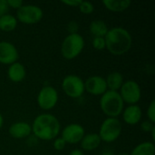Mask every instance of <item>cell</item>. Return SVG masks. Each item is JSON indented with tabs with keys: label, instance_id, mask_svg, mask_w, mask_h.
Masks as SVG:
<instances>
[{
	"label": "cell",
	"instance_id": "cell-22",
	"mask_svg": "<svg viewBox=\"0 0 155 155\" xmlns=\"http://www.w3.org/2000/svg\"><path fill=\"white\" fill-rule=\"evenodd\" d=\"M78 8L80 10V12L84 14V15H90L94 10V5L91 2H88V1H82L80 5L78 6Z\"/></svg>",
	"mask_w": 155,
	"mask_h": 155
},
{
	"label": "cell",
	"instance_id": "cell-6",
	"mask_svg": "<svg viewBox=\"0 0 155 155\" xmlns=\"http://www.w3.org/2000/svg\"><path fill=\"white\" fill-rule=\"evenodd\" d=\"M43 10L35 5H23L16 11L17 21L25 25H35L43 18Z\"/></svg>",
	"mask_w": 155,
	"mask_h": 155
},
{
	"label": "cell",
	"instance_id": "cell-23",
	"mask_svg": "<svg viewBox=\"0 0 155 155\" xmlns=\"http://www.w3.org/2000/svg\"><path fill=\"white\" fill-rule=\"evenodd\" d=\"M93 47L95 50H104L105 48V40L104 37H94L92 42Z\"/></svg>",
	"mask_w": 155,
	"mask_h": 155
},
{
	"label": "cell",
	"instance_id": "cell-14",
	"mask_svg": "<svg viewBox=\"0 0 155 155\" xmlns=\"http://www.w3.org/2000/svg\"><path fill=\"white\" fill-rule=\"evenodd\" d=\"M8 133L15 139H25L31 135L32 127L26 122H16L9 127Z\"/></svg>",
	"mask_w": 155,
	"mask_h": 155
},
{
	"label": "cell",
	"instance_id": "cell-34",
	"mask_svg": "<svg viewBox=\"0 0 155 155\" xmlns=\"http://www.w3.org/2000/svg\"><path fill=\"white\" fill-rule=\"evenodd\" d=\"M151 133H152V139H153V141H155V127Z\"/></svg>",
	"mask_w": 155,
	"mask_h": 155
},
{
	"label": "cell",
	"instance_id": "cell-1",
	"mask_svg": "<svg viewBox=\"0 0 155 155\" xmlns=\"http://www.w3.org/2000/svg\"><path fill=\"white\" fill-rule=\"evenodd\" d=\"M105 48L114 55H122L127 53L133 45V37L128 30L116 26L108 30L104 36Z\"/></svg>",
	"mask_w": 155,
	"mask_h": 155
},
{
	"label": "cell",
	"instance_id": "cell-8",
	"mask_svg": "<svg viewBox=\"0 0 155 155\" xmlns=\"http://www.w3.org/2000/svg\"><path fill=\"white\" fill-rule=\"evenodd\" d=\"M119 91H120L119 94L124 103H126L130 105L137 104V103L141 100L142 97L141 87L138 84V83L134 80L125 81Z\"/></svg>",
	"mask_w": 155,
	"mask_h": 155
},
{
	"label": "cell",
	"instance_id": "cell-29",
	"mask_svg": "<svg viewBox=\"0 0 155 155\" xmlns=\"http://www.w3.org/2000/svg\"><path fill=\"white\" fill-rule=\"evenodd\" d=\"M6 1H7L9 8L11 7V8L16 9V10H18L24 5L22 0H6Z\"/></svg>",
	"mask_w": 155,
	"mask_h": 155
},
{
	"label": "cell",
	"instance_id": "cell-5",
	"mask_svg": "<svg viewBox=\"0 0 155 155\" xmlns=\"http://www.w3.org/2000/svg\"><path fill=\"white\" fill-rule=\"evenodd\" d=\"M123 126L118 118L107 117L101 124L98 135L102 142L114 143L115 142L122 134Z\"/></svg>",
	"mask_w": 155,
	"mask_h": 155
},
{
	"label": "cell",
	"instance_id": "cell-32",
	"mask_svg": "<svg viewBox=\"0 0 155 155\" xmlns=\"http://www.w3.org/2000/svg\"><path fill=\"white\" fill-rule=\"evenodd\" d=\"M101 155H114V153L111 150H105L101 153Z\"/></svg>",
	"mask_w": 155,
	"mask_h": 155
},
{
	"label": "cell",
	"instance_id": "cell-2",
	"mask_svg": "<svg viewBox=\"0 0 155 155\" xmlns=\"http://www.w3.org/2000/svg\"><path fill=\"white\" fill-rule=\"evenodd\" d=\"M31 127L34 136L42 141L55 139L61 128L58 119L50 114H42L36 116Z\"/></svg>",
	"mask_w": 155,
	"mask_h": 155
},
{
	"label": "cell",
	"instance_id": "cell-18",
	"mask_svg": "<svg viewBox=\"0 0 155 155\" xmlns=\"http://www.w3.org/2000/svg\"><path fill=\"white\" fill-rule=\"evenodd\" d=\"M89 30L94 37H104L109 28L104 21L97 19L91 22L89 25Z\"/></svg>",
	"mask_w": 155,
	"mask_h": 155
},
{
	"label": "cell",
	"instance_id": "cell-33",
	"mask_svg": "<svg viewBox=\"0 0 155 155\" xmlns=\"http://www.w3.org/2000/svg\"><path fill=\"white\" fill-rule=\"evenodd\" d=\"M3 124H4V118H3V116H2V114H0V129L2 128V126H3Z\"/></svg>",
	"mask_w": 155,
	"mask_h": 155
},
{
	"label": "cell",
	"instance_id": "cell-17",
	"mask_svg": "<svg viewBox=\"0 0 155 155\" xmlns=\"http://www.w3.org/2000/svg\"><path fill=\"white\" fill-rule=\"evenodd\" d=\"M107 89L110 91L118 92L122 87L123 84L124 83V76L120 72H113L108 74L107 78L105 79Z\"/></svg>",
	"mask_w": 155,
	"mask_h": 155
},
{
	"label": "cell",
	"instance_id": "cell-9",
	"mask_svg": "<svg viewBox=\"0 0 155 155\" xmlns=\"http://www.w3.org/2000/svg\"><path fill=\"white\" fill-rule=\"evenodd\" d=\"M58 102V93L55 88L51 85L44 86L38 93L37 104L45 111L52 110Z\"/></svg>",
	"mask_w": 155,
	"mask_h": 155
},
{
	"label": "cell",
	"instance_id": "cell-30",
	"mask_svg": "<svg viewBox=\"0 0 155 155\" xmlns=\"http://www.w3.org/2000/svg\"><path fill=\"white\" fill-rule=\"evenodd\" d=\"M81 0H63L62 3L68 5V6H71V7H78L81 4Z\"/></svg>",
	"mask_w": 155,
	"mask_h": 155
},
{
	"label": "cell",
	"instance_id": "cell-24",
	"mask_svg": "<svg viewBox=\"0 0 155 155\" xmlns=\"http://www.w3.org/2000/svg\"><path fill=\"white\" fill-rule=\"evenodd\" d=\"M147 117H148V120L150 122H152L153 124L155 123V101L153 100L151 102V104H149L148 106V109H147Z\"/></svg>",
	"mask_w": 155,
	"mask_h": 155
},
{
	"label": "cell",
	"instance_id": "cell-28",
	"mask_svg": "<svg viewBox=\"0 0 155 155\" xmlns=\"http://www.w3.org/2000/svg\"><path fill=\"white\" fill-rule=\"evenodd\" d=\"M9 6L6 0H0V17L8 14Z\"/></svg>",
	"mask_w": 155,
	"mask_h": 155
},
{
	"label": "cell",
	"instance_id": "cell-11",
	"mask_svg": "<svg viewBox=\"0 0 155 155\" xmlns=\"http://www.w3.org/2000/svg\"><path fill=\"white\" fill-rule=\"evenodd\" d=\"M19 54L15 45L7 41L0 42V64H12L17 62Z\"/></svg>",
	"mask_w": 155,
	"mask_h": 155
},
{
	"label": "cell",
	"instance_id": "cell-20",
	"mask_svg": "<svg viewBox=\"0 0 155 155\" xmlns=\"http://www.w3.org/2000/svg\"><path fill=\"white\" fill-rule=\"evenodd\" d=\"M130 155H155V145L153 142H143L136 145Z\"/></svg>",
	"mask_w": 155,
	"mask_h": 155
},
{
	"label": "cell",
	"instance_id": "cell-27",
	"mask_svg": "<svg viewBox=\"0 0 155 155\" xmlns=\"http://www.w3.org/2000/svg\"><path fill=\"white\" fill-rule=\"evenodd\" d=\"M79 29V25L76 21H71L67 25V30L69 31V35L71 34H77Z\"/></svg>",
	"mask_w": 155,
	"mask_h": 155
},
{
	"label": "cell",
	"instance_id": "cell-3",
	"mask_svg": "<svg viewBox=\"0 0 155 155\" xmlns=\"http://www.w3.org/2000/svg\"><path fill=\"white\" fill-rule=\"evenodd\" d=\"M102 112L111 118H117L124 109V103L119 92L107 90L100 98Z\"/></svg>",
	"mask_w": 155,
	"mask_h": 155
},
{
	"label": "cell",
	"instance_id": "cell-13",
	"mask_svg": "<svg viewBox=\"0 0 155 155\" xmlns=\"http://www.w3.org/2000/svg\"><path fill=\"white\" fill-rule=\"evenodd\" d=\"M143 116L142 109L137 104L129 105L123 111V119L124 122L128 125H136L138 124Z\"/></svg>",
	"mask_w": 155,
	"mask_h": 155
},
{
	"label": "cell",
	"instance_id": "cell-25",
	"mask_svg": "<svg viewBox=\"0 0 155 155\" xmlns=\"http://www.w3.org/2000/svg\"><path fill=\"white\" fill-rule=\"evenodd\" d=\"M66 145V143L65 141L62 138V137H58V138H55L54 141V148L56 150V151H62L64 149Z\"/></svg>",
	"mask_w": 155,
	"mask_h": 155
},
{
	"label": "cell",
	"instance_id": "cell-31",
	"mask_svg": "<svg viewBox=\"0 0 155 155\" xmlns=\"http://www.w3.org/2000/svg\"><path fill=\"white\" fill-rule=\"evenodd\" d=\"M68 155H84V153L83 151L80 150V149H74V150L71 151L70 153Z\"/></svg>",
	"mask_w": 155,
	"mask_h": 155
},
{
	"label": "cell",
	"instance_id": "cell-4",
	"mask_svg": "<svg viewBox=\"0 0 155 155\" xmlns=\"http://www.w3.org/2000/svg\"><path fill=\"white\" fill-rule=\"evenodd\" d=\"M84 47V39L80 34L68 35L61 45V53L66 60L76 58Z\"/></svg>",
	"mask_w": 155,
	"mask_h": 155
},
{
	"label": "cell",
	"instance_id": "cell-16",
	"mask_svg": "<svg viewBox=\"0 0 155 155\" xmlns=\"http://www.w3.org/2000/svg\"><path fill=\"white\" fill-rule=\"evenodd\" d=\"M101 143H102V141H101V138L98 135V134H85L84 136V138L82 139V141L80 142L81 148L84 151H88V152L97 149L100 146Z\"/></svg>",
	"mask_w": 155,
	"mask_h": 155
},
{
	"label": "cell",
	"instance_id": "cell-7",
	"mask_svg": "<svg viewBox=\"0 0 155 155\" xmlns=\"http://www.w3.org/2000/svg\"><path fill=\"white\" fill-rule=\"evenodd\" d=\"M64 94L71 98H80L84 94V82L81 77L74 74L66 75L62 82Z\"/></svg>",
	"mask_w": 155,
	"mask_h": 155
},
{
	"label": "cell",
	"instance_id": "cell-15",
	"mask_svg": "<svg viewBox=\"0 0 155 155\" xmlns=\"http://www.w3.org/2000/svg\"><path fill=\"white\" fill-rule=\"evenodd\" d=\"M25 75H26L25 68L19 62H15L10 64L7 69V77L10 81L14 83L22 82L25 78Z\"/></svg>",
	"mask_w": 155,
	"mask_h": 155
},
{
	"label": "cell",
	"instance_id": "cell-21",
	"mask_svg": "<svg viewBox=\"0 0 155 155\" xmlns=\"http://www.w3.org/2000/svg\"><path fill=\"white\" fill-rule=\"evenodd\" d=\"M17 26V19L10 14H6L0 17V30L4 32L14 31Z\"/></svg>",
	"mask_w": 155,
	"mask_h": 155
},
{
	"label": "cell",
	"instance_id": "cell-35",
	"mask_svg": "<svg viewBox=\"0 0 155 155\" xmlns=\"http://www.w3.org/2000/svg\"><path fill=\"white\" fill-rule=\"evenodd\" d=\"M119 155H130V153H120Z\"/></svg>",
	"mask_w": 155,
	"mask_h": 155
},
{
	"label": "cell",
	"instance_id": "cell-12",
	"mask_svg": "<svg viewBox=\"0 0 155 155\" xmlns=\"http://www.w3.org/2000/svg\"><path fill=\"white\" fill-rule=\"evenodd\" d=\"M84 89L92 95H103L108 89L105 79L99 75H94L84 82Z\"/></svg>",
	"mask_w": 155,
	"mask_h": 155
},
{
	"label": "cell",
	"instance_id": "cell-19",
	"mask_svg": "<svg viewBox=\"0 0 155 155\" xmlns=\"http://www.w3.org/2000/svg\"><path fill=\"white\" fill-rule=\"evenodd\" d=\"M104 5L112 12H123L130 7V0H104Z\"/></svg>",
	"mask_w": 155,
	"mask_h": 155
},
{
	"label": "cell",
	"instance_id": "cell-26",
	"mask_svg": "<svg viewBox=\"0 0 155 155\" xmlns=\"http://www.w3.org/2000/svg\"><path fill=\"white\" fill-rule=\"evenodd\" d=\"M154 124H153L152 122H150L149 120L148 121H144V122H143L142 123V124H141V128H142V130L143 131V132H145V133H151L153 130V128H154Z\"/></svg>",
	"mask_w": 155,
	"mask_h": 155
},
{
	"label": "cell",
	"instance_id": "cell-10",
	"mask_svg": "<svg viewBox=\"0 0 155 155\" xmlns=\"http://www.w3.org/2000/svg\"><path fill=\"white\" fill-rule=\"evenodd\" d=\"M85 135L84 128L78 124H71L65 126L62 131V138L66 143L75 144L82 141Z\"/></svg>",
	"mask_w": 155,
	"mask_h": 155
}]
</instances>
